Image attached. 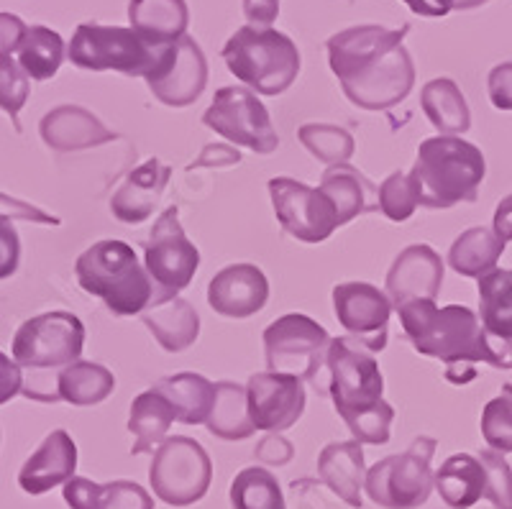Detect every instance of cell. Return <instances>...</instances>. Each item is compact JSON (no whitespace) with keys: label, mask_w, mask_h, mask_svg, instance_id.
Here are the masks:
<instances>
[{"label":"cell","mask_w":512,"mask_h":509,"mask_svg":"<svg viewBox=\"0 0 512 509\" xmlns=\"http://www.w3.org/2000/svg\"><path fill=\"white\" fill-rule=\"evenodd\" d=\"M408 31V24L402 29L367 24L328 39V64L356 108L379 113L408 98L415 85V64L405 49Z\"/></svg>","instance_id":"cell-1"},{"label":"cell","mask_w":512,"mask_h":509,"mask_svg":"<svg viewBox=\"0 0 512 509\" xmlns=\"http://www.w3.org/2000/svg\"><path fill=\"white\" fill-rule=\"evenodd\" d=\"M328 392L333 407L344 417L346 428L361 446L390 443V428L395 407L382 400L384 376L379 371L374 351L356 338H333L328 348Z\"/></svg>","instance_id":"cell-2"},{"label":"cell","mask_w":512,"mask_h":509,"mask_svg":"<svg viewBox=\"0 0 512 509\" xmlns=\"http://www.w3.org/2000/svg\"><path fill=\"white\" fill-rule=\"evenodd\" d=\"M397 315L415 351L446 364L451 384L474 382L479 361L489 366L495 361L487 333L469 307H436L433 300H413L397 307Z\"/></svg>","instance_id":"cell-3"},{"label":"cell","mask_w":512,"mask_h":509,"mask_svg":"<svg viewBox=\"0 0 512 509\" xmlns=\"http://www.w3.org/2000/svg\"><path fill=\"white\" fill-rule=\"evenodd\" d=\"M484 154L459 136H433L418 146L410 182L418 192L420 208L448 210L474 203L484 182Z\"/></svg>","instance_id":"cell-4"},{"label":"cell","mask_w":512,"mask_h":509,"mask_svg":"<svg viewBox=\"0 0 512 509\" xmlns=\"http://www.w3.org/2000/svg\"><path fill=\"white\" fill-rule=\"evenodd\" d=\"M77 284L113 315L131 318L154 305V282L126 241H98L75 261Z\"/></svg>","instance_id":"cell-5"},{"label":"cell","mask_w":512,"mask_h":509,"mask_svg":"<svg viewBox=\"0 0 512 509\" xmlns=\"http://www.w3.org/2000/svg\"><path fill=\"white\" fill-rule=\"evenodd\" d=\"M236 80L256 95H282L300 75L297 44L272 26H241L221 52Z\"/></svg>","instance_id":"cell-6"},{"label":"cell","mask_w":512,"mask_h":509,"mask_svg":"<svg viewBox=\"0 0 512 509\" xmlns=\"http://www.w3.org/2000/svg\"><path fill=\"white\" fill-rule=\"evenodd\" d=\"M436 453V440L418 435L405 453L387 456L367 471L369 499L384 509H418L428 502L433 492L431 461Z\"/></svg>","instance_id":"cell-7"},{"label":"cell","mask_w":512,"mask_h":509,"mask_svg":"<svg viewBox=\"0 0 512 509\" xmlns=\"http://www.w3.org/2000/svg\"><path fill=\"white\" fill-rule=\"evenodd\" d=\"M157 47L123 26L80 24L67 47V59L85 72H121L144 77L154 62Z\"/></svg>","instance_id":"cell-8"},{"label":"cell","mask_w":512,"mask_h":509,"mask_svg":"<svg viewBox=\"0 0 512 509\" xmlns=\"http://www.w3.org/2000/svg\"><path fill=\"white\" fill-rule=\"evenodd\" d=\"M213 461L195 438L172 435L154 451L149 463V484L159 502L169 507H190L208 494Z\"/></svg>","instance_id":"cell-9"},{"label":"cell","mask_w":512,"mask_h":509,"mask_svg":"<svg viewBox=\"0 0 512 509\" xmlns=\"http://www.w3.org/2000/svg\"><path fill=\"white\" fill-rule=\"evenodd\" d=\"M267 371L292 374L318 387V376L326 366L331 333L318 320L303 313H287L264 330Z\"/></svg>","instance_id":"cell-10"},{"label":"cell","mask_w":512,"mask_h":509,"mask_svg":"<svg viewBox=\"0 0 512 509\" xmlns=\"http://www.w3.org/2000/svg\"><path fill=\"white\" fill-rule=\"evenodd\" d=\"M144 267L154 282V305L167 302L190 287L200 267L198 246L185 236L177 205H169L144 243ZM152 305V307H154Z\"/></svg>","instance_id":"cell-11"},{"label":"cell","mask_w":512,"mask_h":509,"mask_svg":"<svg viewBox=\"0 0 512 509\" xmlns=\"http://www.w3.org/2000/svg\"><path fill=\"white\" fill-rule=\"evenodd\" d=\"M85 348V325L77 315L52 310L26 320L11 343L13 361L21 369L52 371L80 361Z\"/></svg>","instance_id":"cell-12"},{"label":"cell","mask_w":512,"mask_h":509,"mask_svg":"<svg viewBox=\"0 0 512 509\" xmlns=\"http://www.w3.org/2000/svg\"><path fill=\"white\" fill-rule=\"evenodd\" d=\"M203 123L236 146L254 154H272L280 146L269 110L249 87H221L203 113Z\"/></svg>","instance_id":"cell-13"},{"label":"cell","mask_w":512,"mask_h":509,"mask_svg":"<svg viewBox=\"0 0 512 509\" xmlns=\"http://www.w3.org/2000/svg\"><path fill=\"white\" fill-rule=\"evenodd\" d=\"M144 80L159 103L169 108H187L203 95L208 85V59L198 41L185 34L157 47Z\"/></svg>","instance_id":"cell-14"},{"label":"cell","mask_w":512,"mask_h":509,"mask_svg":"<svg viewBox=\"0 0 512 509\" xmlns=\"http://www.w3.org/2000/svg\"><path fill=\"white\" fill-rule=\"evenodd\" d=\"M269 197L282 231L303 243H323L338 228V213L331 197L292 177L269 180Z\"/></svg>","instance_id":"cell-15"},{"label":"cell","mask_w":512,"mask_h":509,"mask_svg":"<svg viewBox=\"0 0 512 509\" xmlns=\"http://www.w3.org/2000/svg\"><path fill=\"white\" fill-rule=\"evenodd\" d=\"M333 310L346 333L364 343L369 351L379 353L387 346V325L392 315V300L387 292L369 282L336 284Z\"/></svg>","instance_id":"cell-16"},{"label":"cell","mask_w":512,"mask_h":509,"mask_svg":"<svg viewBox=\"0 0 512 509\" xmlns=\"http://www.w3.org/2000/svg\"><path fill=\"white\" fill-rule=\"evenodd\" d=\"M249 415L256 430L282 433L303 417L305 384L292 374L280 371H256L246 382Z\"/></svg>","instance_id":"cell-17"},{"label":"cell","mask_w":512,"mask_h":509,"mask_svg":"<svg viewBox=\"0 0 512 509\" xmlns=\"http://www.w3.org/2000/svg\"><path fill=\"white\" fill-rule=\"evenodd\" d=\"M441 287L443 261L425 243H413L408 249H402L392 261L387 282H384V292L395 310L413 300H436Z\"/></svg>","instance_id":"cell-18"},{"label":"cell","mask_w":512,"mask_h":509,"mask_svg":"<svg viewBox=\"0 0 512 509\" xmlns=\"http://www.w3.org/2000/svg\"><path fill=\"white\" fill-rule=\"evenodd\" d=\"M269 300V282L254 264H231L208 284V305L221 318L244 320L256 315Z\"/></svg>","instance_id":"cell-19"},{"label":"cell","mask_w":512,"mask_h":509,"mask_svg":"<svg viewBox=\"0 0 512 509\" xmlns=\"http://www.w3.org/2000/svg\"><path fill=\"white\" fill-rule=\"evenodd\" d=\"M77 469V446L67 430H54L41 440V446L18 471V484L31 497L52 492L54 486L67 484Z\"/></svg>","instance_id":"cell-20"},{"label":"cell","mask_w":512,"mask_h":509,"mask_svg":"<svg viewBox=\"0 0 512 509\" xmlns=\"http://www.w3.org/2000/svg\"><path fill=\"white\" fill-rule=\"evenodd\" d=\"M39 134L49 149L59 154L93 149L116 139L111 128H105L88 108L80 105H59L41 118Z\"/></svg>","instance_id":"cell-21"},{"label":"cell","mask_w":512,"mask_h":509,"mask_svg":"<svg viewBox=\"0 0 512 509\" xmlns=\"http://www.w3.org/2000/svg\"><path fill=\"white\" fill-rule=\"evenodd\" d=\"M172 177V169L159 159H149L134 172L128 174L126 182L111 197V213L126 226H139L157 208L159 197L164 195Z\"/></svg>","instance_id":"cell-22"},{"label":"cell","mask_w":512,"mask_h":509,"mask_svg":"<svg viewBox=\"0 0 512 509\" xmlns=\"http://www.w3.org/2000/svg\"><path fill=\"white\" fill-rule=\"evenodd\" d=\"M320 481L344 499L349 507L361 509V486L367 481V463H364V448L359 440L346 443H328L318 456Z\"/></svg>","instance_id":"cell-23"},{"label":"cell","mask_w":512,"mask_h":509,"mask_svg":"<svg viewBox=\"0 0 512 509\" xmlns=\"http://www.w3.org/2000/svg\"><path fill=\"white\" fill-rule=\"evenodd\" d=\"M320 190L336 205L338 226H346L364 213L379 210V190L349 162L331 164L320 177Z\"/></svg>","instance_id":"cell-24"},{"label":"cell","mask_w":512,"mask_h":509,"mask_svg":"<svg viewBox=\"0 0 512 509\" xmlns=\"http://www.w3.org/2000/svg\"><path fill=\"white\" fill-rule=\"evenodd\" d=\"M70 509H154L152 494L134 481L95 484L85 476H72L62 489Z\"/></svg>","instance_id":"cell-25"},{"label":"cell","mask_w":512,"mask_h":509,"mask_svg":"<svg viewBox=\"0 0 512 509\" xmlns=\"http://www.w3.org/2000/svg\"><path fill=\"white\" fill-rule=\"evenodd\" d=\"M433 484L451 509H472L487 497V469L477 456L454 453L433 474Z\"/></svg>","instance_id":"cell-26"},{"label":"cell","mask_w":512,"mask_h":509,"mask_svg":"<svg viewBox=\"0 0 512 509\" xmlns=\"http://www.w3.org/2000/svg\"><path fill=\"white\" fill-rule=\"evenodd\" d=\"M128 21L131 29L144 36L152 47H164L185 36L190 11L185 0H131Z\"/></svg>","instance_id":"cell-27"},{"label":"cell","mask_w":512,"mask_h":509,"mask_svg":"<svg viewBox=\"0 0 512 509\" xmlns=\"http://www.w3.org/2000/svg\"><path fill=\"white\" fill-rule=\"evenodd\" d=\"M172 423H177V412L172 402L154 387L141 392L131 402V412H128V430L134 435L131 456L154 453V448H159L167 440Z\"/></svg>","instance_id":"cell-28"},{"label":"cell","mask_w":512,"mask_h":509,"mask_svg":"<svg viewBox=\"0 0 512 509\" xmlns=\"http://www.w3.org/2000/svg\"><path fill=\"white\" fill-rule=\"evenodd\" d=\"M479 323L489 348L512 343V269H492L479 277Z\"/></svg>","instance_id":"cell-29"},{"label":"cell","mask_w":512,"mask_h":509,"mask_svg":"<svg viewBox=\"0 0 512 509\" xmlns=\"http://www.w3.org/2000/svg\"><path fill=\"white\" fill-rule=\"evenodd\" d=\"M141 320L152 330L159 346L169 353L187 351L200 336L198 310L182 297H172V300L149 307L146 313H141Z\"/></svg>","instance_id":"cell-30"},{"label":"cell","mask_w":512,"mask_h":509,"mask_svg":"<svg viewBox=\"0 0 512 509\" xmlns=\"http://www.w3.org/2000/svg\"><path fill=\"white\" fill-rule=\"evenodd\" d=\"M154 389L172 402L177 412V423L205 425L216 402V384L195 371H182L175 376H164L154 384Z\"/></svg>","instance_id":"cell-31"},{"label":"cell","mask_w":512,"mask_h":509,"mask_svg":"<svg viewBox=\"0 0 512 509\" xmlns=\"http://www.w3.org/2000/svg\"><path fill=\"white\" fill-rule=\"evenodd\" d=\"M116 389V376L111 369L93 361H75V364L64 366L57 374L54 382V400L70 402L75 407L100 405L108 400Z\"/></svg>","instance_id":"cell-32"},{"label":"cell","mask_w":512,"mask_h":509,"mask_svg":"<svg viewBox=\"0 0 512 509\" xmlns=\"http://www.w3.org/2000/svg\"><path fill=\"white\" fill-rule=\"evenodd\" d=\"M420 108L441 136H459L472 126V113L459 85L448 77L425 82L420 90Z\"/></svg>","instance_id":"cell-33"},{"label":"cell","mask_w":512,"mask_h":509,"mask_svg":"<svg viewBox=\"0 0 512 509\" xmlns=\"http://www.w3.org/2000/svg\"><path fill=\"white\" fill-rule=\"evenodd\" d=\"M505 254V241L489 228H469L461 233L448 251V264L461 277H484L497 269V261Z\"/></svg>","instance_id":"cell-34"},{"label":"cell","mask_w":512,"mask_h":509,"mask_svg":"<svg viewBox=\"0 0 512 509\" xmlns=\"http://www.w3.org/2000/svg\"><path fill=\"white\" fill-rule=\"evenodd\" d=\"M205 428L221 440H246L256 433L249 415L246 387L236 382H216V402L210 410Z\"/></svg>","instance_id":"cell-35"},{"label":"cell","mask_w":512,"mask_h":509,"mask_svg":"<svg viewBox=\"0 0 512 509\" xmlns=\"http://www.w3.org/2000/svg\"><path fill=\"white\" fill-rule=\"evenodd\" d=\"M67 57L64 39L49 26H29L21 47H18V64L24 67L31 80H52Z\"/></svg>","instance_id":"cell-36"},{"label":"cell","mask_w":512,"mask_h":509,"mask_svg":"<svg viewBox=\"0 0 512 509\" xmlns=\"http://www.w3.org/2000/svg\"><path fill=\"white\" fill-rule=\"evenodd\" d=\"M233 509H287L282 489L267 469L249 466L231 481Z\"/></svg>","instance_id":"cell-37"},{"label":"cell","mask_w":512,"mask_h":509,"mask_svg":"<svg viewBox=\"0 0 512 509\" xmlns=\"http://www.w3.org/2000/svg\"><path fill=\"white\" fill-rule=\"evenodd\" d=\"M297 139L323 164H344L354 157V136L333 123H305L297 131Z\"/></svg>","instance_id":"cell-38"},{"label":"cell","mask_w":512,"mask_h":509,"mask_svg":"<svg viewBox=\"0 0 512 509\" xmlns=\"http://www.w3.org/2000/svg\"><path fill=\"white\" fill-rule=\"evenodd\" d=\"M482 435L497 453H512V384H505L482 410Z\"/></svg>","instance_id":"cell-39"},{"label":"cell","mask_w":512,"mask_h":509,"mask_svg":"<svg viewBox=\"0 0 512 509\" xmlns=\"http://www.w3.org/2000/svg\"><path fill=\"white\" fill-rule=\"evenodd\" d=\"M418 192H415L410 174L392 172L387 180L379 185V210H382L392 223H405L413 218L418 210Z\"/></svg>","instance_id":"cell-40"},{"label":"cell","mask_w":512,"mask_h":509,"mask_svg":"<svg viewBox=\"0 0 512 509\" xmlns=\"http://www.w3.org/2000/svg\"><path fill=\"white\" fill-rule=\"evenodd\" d=\"M26 100H29V75L18 59H13V54L0 52V108L16 121Z\"/></svg>","instance_id":"cell-41"},{"label":"cell","mask_w":512,"mask_h":509,"mask_svg":"<svg viewBox=\"0 0 512 509\" xmlns=\"http://www.w3.org/2000/svg\"><path fill=\"white\" fill-rule=\"evenodd\" d=\"M479 461L487 469V502H492L495 509H512V469L505 461V453L482 451Z\"/></svg>","instance_id":"cell-42"},{"label":"cell","mask_w":512,"mask_h":509,"mask_svg":"<svg viewBox=\"0 0 512 509\" xmlns=\"http://www.w3.org/2000/svg\"><path fill=\"white\" fill-rule=\"evenodd\" d=\"M0 220H29V223H39V226H59L62 220L57 215L44 213L41 208H34L31 203H24V200H18V197L3 195L0 192Z\"/></svg>","instance_id":"cell-43"},{"label":"cell","mask_w":512,"mask_h":509,"mask_svg":"<svg viewBox=\"0 0 512 509\" xmlns=\"http://www.w3.org/2000/svg\"><path fill=\"white\" fill-rule=\"evenodd\" d=\"M487 90L489 100L497 110H502V113L512 110V62L497 64L495 70L489 72Z\"/></svg>","instance_id":"cell-44"},{"label":"cell","mask_w":512,"mask_h":509,"mask_svg":"<svg viewBox=\"0 0 512 509\" xmlns=\"http://www.w3.org/2000/svg\"><path fill=\"white\" fill-rule=\"evenodd\" d=\"M18 261H21V241L16 228L8 220H0V279L13 277Z\"/></svg>","instance_id":"cell-45"},{"label":"cell","mask_w":512,"mask_h":509,"mask_svg":"<svg viewBox=\"0 0 512 509\" xmlns=\"http://www.w3.org/2000/svg\"><path fill=\"white\" fill-rule=\"evenodd\" d=\"M292 456H295V448L280 433H269L256 446V461L267 463V466H285L292 461Z\"/></svg>","instance_id":"cell-46"},{"label":"cell","mask_w":512,"mask_h":509,"mask_svg":"<svg viewBox=\"0 0 512 509\" xmlns=\"http://www.w3.org/2000/svg\"><path fill=\"white\" fill-rule=\"evenodd\" d=\"M18 392H24V371L0 351V405L11 402Z\"/></svg>","instance_id":"cell-47"},{"label":"cell","mask_w":512,"mask_h":509,"mask_svg":"<svg viewBox=\"0 0 512 509\" xmlns=\"http://www.w3.org/2000/svg\"><path fill=\"white\" fill-rule=\"evenodd\" d=\"M241 162V154L239 149H233V146H226V144H208L203 149V154H200L195 162L190 164L187 169H195V167H233V164Z\"/></svg>","instance_id":"cell-48"},{"label":"cell","mask_w":512,"mask_h":509,"mask_svg":"<svg viewBox=\"0 0 512 509\" xmlns=\"http://www.w3.org/2000/svg\"><path fill=\"white\" fill-rule=\"evenodd\" d=\"M26 31H29V26L21 18L13 16V13H0V52H18Z\"/></svg>","instance_id":"cell-49"},{"label":"cell","mask_w":512,"mask_h":509,"mask_svg":"<svg viewBox=\"0 0 512 509\" xmlns=\"http://www.w3.org/2000/svg\"><path fill=\"white\" fill-rule=\"evenodd\" d=\"M244 16L251 26H272L280 16V0H244Z\"/></svg>","instance_id":"cell-50"},{"label":"cell","mask_w":512,"mask_h":509,"mask_svg":"<svg viewBox=\"0 0 512 509\" xmlns=\"http://www.w3.org/2000/svg\"><path fill=\"white\" fill-rule=\"evenodd\" d=\"M492 231L502 238V241H512V195L500 200L495 208V220H492Z\"/></svg>","instance_id":"cell-51"},{"label":"cell","mask_w":512,"mask_h":509,"mask_svg":"<svg viewBox=\"0 0 512 509\" xmlns=\"http://www.w3.org/2000/svg\"><path fill=\"white\" fill-rule=\"evenodd\" d=\"M402 3H408L410 11L425 18H443L451 13L446 0H402Z\"/></svg>","instance_id":"cell-52"},{"label":"cell","mask_w":512,"mask_h":509,"mask_svg":"<svg viewBox=\"0 0 512 509\" xmlns=\"http://www.w3.org/2000/svg\"><path fill=\"white\" fill-rule=\"evenodd\" d=\"M451 11H472V8L484 6L489 0H446Z\"/></svg>","instance_id":"cell-53"}]
</instances>
